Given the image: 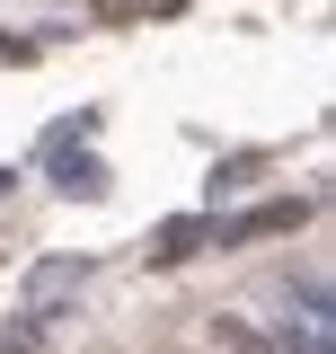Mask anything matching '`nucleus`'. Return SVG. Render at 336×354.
Segmentation results:
<instances>
[{
    "mask_svg": "<svg viewBox=\"0 0 336 354\" xmlns=\"http://www.w3.org/2000/svg\"><path fill=\"white\" fill-rule=\"evenodd\" d=\"M301 221H310V204H301V195H283V204H256V213H239L221 239H230V248H248V239H283V230H301Z\"/></svg>",
    "mask_w": 336,
    "mask_h": 354,
    "instance_id": "obj_1",
    "label": "nucleus"
},
{
    "mask_svg": "<svg viewBox=\"0 0 336 354\" xmlns=\"http://www.w3.org/2000/svg\"><path fill=\"white\" fill-rule=\"evenodd\" d=\"M204 239H212V221H168L160 239H151V266H177V257H195Z\"/></svg>",
    "mask_w": 336,
    "mask_h": 354,
    "instance_id": "obj_2",
    "label": "nucleus"
},
{
    "mask_svg": "<svg viewBox=\"0 0 336 354\" xmlns=\"http://www.w3.org/2000/svg\"><path fill=\"white\" fill-rule=\"evenodd\" d=\"M212 354H274V346L256 337L248 319H212Z\"/></svg>",
    "mask_w": 336,
    "mask_h": 354,
    "instance_id": "obj_3",
    "label": "nucleus"
},
{
    "mask_svg": "<svg viewBox=\"0 0 336 354\" xmlns=\"http://www.w3.org/2000/svg\"><path fill=\"white\" fill-rule=\"evenodd\" d=\"M168 354H186V346H168Z\"/></svg>",
    "mask_w": 336,
    "mask_h": 354,
    "instance_id": "obj_4",
    "label": "nucleus"
}]
</instances>
